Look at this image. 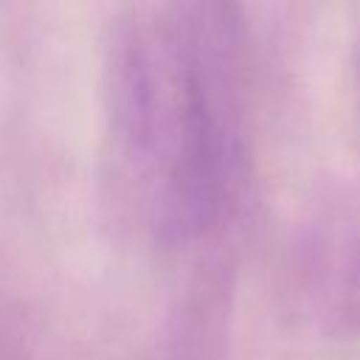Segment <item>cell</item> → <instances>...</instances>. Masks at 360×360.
<instances>
[{
    "mask_svg": "<svg viewBox=\"0 0 360 360\" xmlns=\"http://www.w3.org/2000/svg\"><path fill=\"white\" fill-rule=\"evenodd\" d=\"M107 73L110 155L132 205L166 239L200 233L219 211V143L191 51L160 17L135 20Z\"/></svg>",
    "mask_w": 360,
    "mask_h": 360,
    "instance_id": "obj_1",
    "label": "cell"
},
{
    "mask_svg": "<svg viewBox=\"0 0 360 360\" xmlns=\"http://www.w3.org/2000/svg\"><path fill=\"white\" fill-rule=\"evenodd\" d=\"M301 307L323 335H360V211L318 236L301 281Z\"/></svg>",
    "mask_w": 360,
    "mask_h": 360,
    "instance_id": "obj_2",
    "label": "cell"
},
{
    "mask_svg": "<svg viewBox=\"0 0 360 360\" xmlns=\"http://www.w3.org/2000/svg\"><path fill=\"white\" fill-rule=\"evenodd\" d=\"M357 93H360V62H357Z\"/></svg>",
    "mask_w": 360,
    "mask_h": 360,
    "instance_id": "obj_3",
    "label": "cell"
}]
</instances>
